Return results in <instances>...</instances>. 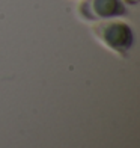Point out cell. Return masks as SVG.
<instances>
[{
  "instance_id": "1",
  "label": "cell",
  "mask_w": 140,
  "mask_h": 148,
  "mask_svg": "<svg viewBox=\"0 0 140 148\" xmlns=\"http://www.w3.org/2000/svg\"><path fill=\"white\" fill-rule=\"evenodd\" d=\"M92 33L105 49L122 58L128 56L134 44V33L130 24L118 18L95 21L92 26Z\"/></svg>"
},
{
  "instance_id": "2",
  "label": "cell",
  "mask_w": 140,
  "mask_h": 148,
  "mask_svg": "<svg viewBox=\"0 0 140 148\" xmlns=\"http://www.w3.org/2000/svg\"><path fill=\"white\" fill-rule=\"evenodd\" d=\"M78 15L84 21H101L126 14L124 0H82L77 6Z\"/></svg>"
},
{
  "instance_id": "3",
  "label": "cell",
  "mask_w": 140,
  "mask_h": 148,
  "mask_svg": "<svg viewBox=\"0 0 140 148\" xmlns=\"http://www.w3.org/2000/svg\"><path fill=\"white\" fill-rule=\"evenodd\" d=\"M124 3H128V5H137L139 0H124Z\"/></svg>"
}]
</instances>
